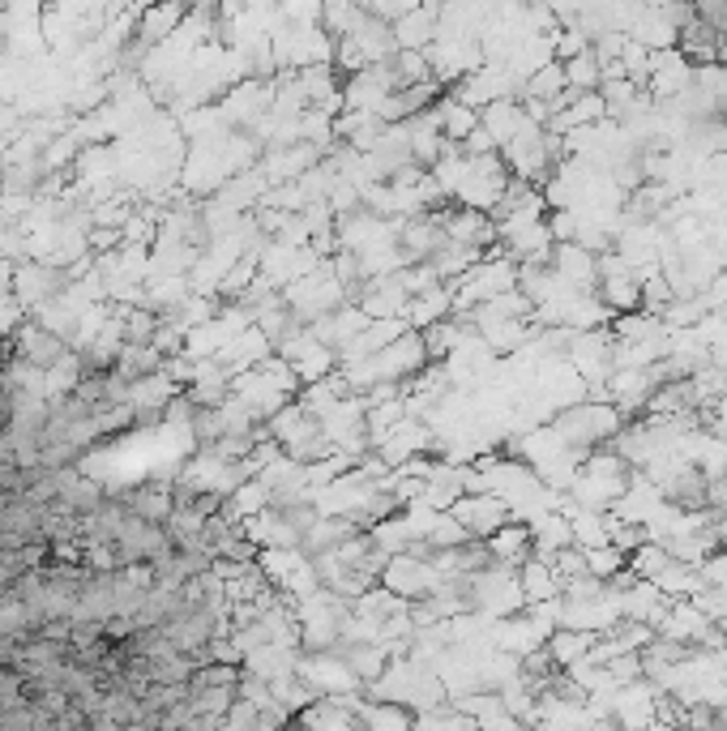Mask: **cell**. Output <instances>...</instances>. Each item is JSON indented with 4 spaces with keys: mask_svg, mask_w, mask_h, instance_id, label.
Instances as JSON below:
<instances>
[{
    "mask_svg": "<svg viewBox=\"0 0 727 731\" xmlns=\"http://www.w3.org/2000/svg\"><path fill=\"white\" fill-rule=\"evenodd\" d=\"M0 197H4V180H0Z\"/></svg>",
    "mask_w": 727,
    "mask_h": 731,
    "instance_id": "cell-12",
    "label": "cell"
},
{
    "mask_svg": "<svg viewBox=\"0 0 727 731\" xmlns=\"http://www.w3.org/2000/svg\"><path fill=\"white\" fill-rule=\"evenodd\" d=\"M449 514L458 518V527L467 531L471 539H488L496 527L509 522V500L505 496H492V492H462Z\"/></svg>",
    "mask_w": 727,
    "mask_h": 731,
    "instance_id": "cell-1",
    "label": "cell"
},
{
    "mask_svg": "<svg viewBox=\"0 0 727 731\" xmlns=\"http://www.w3.org/2000/svg\"><path fill=\"white\" fill-rule=\"evenodd\" d=\"M523 120H527V111H523L518 98H492V103L480 107V125L496 138V146H505L523 129Z\"/></svg>",
    "mask_w": 727,
    "mask_h": 731,
    "instance_id": "cell-6",
    "label": "cell"
},
{
    "mask_svg": "<svg viewBox=\"0 0 727 731\" xmlns=\"http://www.w3.org/2000/svg\"><path fill=\"white\" fill-rule=\"evenodd\" d=\"M586 552V569L595 574V578H612L617 569H625V552L617 547V543H599V547H582Z\"/></svg>",
    "mask_w": 727,
    "mask_h": 731,
    "instance_id": "cell-8",
    "label": "cell"
},
{
    "mask_svg": "<svg viewBox=\"0 0 727 731\" xmlns=\"http://www.w3.org/2000/svg\"><path fill=\"white\" fill-rule=\"evenodd\" d=\"M565 64V82H570V91H599V82H603V64H599V56L586 48L578 56H570V60H561Z\"/></svg>",
    "mask_w": 727,
    "mask_h": 731,
    "instance_id": "cell-7",
    "label": "cell"
},
{
    "mask_svg": "<svg viewBox=\"0 0 727 731\" xmlns=\"http://www.w3.org/2000/svg\"><path fill=\"white\" fill-rule=\"evenodd\" d=\"M484 543H488V552L496 556V565L518 569V565H527V561H531L535 535H531V527H509V522H505V527H496Z\"/></svg>",
    "mask_w": 727,
    "mask_h": 731,
    "instance_id": "cell-3",
    "label": "cell"
},
{
    "mask_svg": "<svg viewBox=\"0 0 727 731\" xmlns=\"http://www.w3.org/2000/svg\"><path fill=\"white\" fill-rule=\"evenodd\" d=\"M548 232H552V240H578V214H574V205L570 210H552L548 214Z\"/></svg>",
    "mask_w": 727,
    "mask_h": 731,
    "instance_id": "cell-10",
    "label": "cell"
},
{
    "mask_svg": "<svg viewBox=\"0 0 727 731\" xmlns=\"http://www.w3.org/2000/svg\"><path fill=\"white\" fill-rule=\"evenodd\" d=\"M719 39H724V35H719L711 22H702V17L684 22L677 31V48L684 51L689 64H711V60L719 56Z\"/></svg>",
    "mask_w": 727,
    "mask_h": 731,
    "instance_id": "cell-5",
    "label": "cell"
},
{
    "mask_svg": "<svg viewBox=\"0 0 727 731\" xmlns=\"http://www.w3.org/2000/svg\"><path fill=\"white\" fill-rule=\"evenodd\" d=\"M462 150H467V154H471V158H480V154H496V138H492V133H488L484 125H476V129H471V133H467V138H462Z\"/></svg>",
    "mask_w": 727,
    "mask_h": 731,
    "instance_id": "cell-11",
    "label": "cell"
},
{
    "mask_svg": "<svg viewBox=\"0 0 727 731\" xmlns=\"http://www.w3.org/2000/svg\"><path fill=\"white\" fill-rule=\"evenodd\" d=\"M441 31V9L436 4H411L394 17V39L398 48H429Z\"/></svg>",
    "mask_w": 727,
    "mask_h": 731,
    "instance_id": "cell-2",
    "label": "cell"
},
{
    "mask_svg": "<svg viewBox=\"0 0 727 731\" xmlns=\"http://www.w3.org/2000/svg\"><path fill=\"white\" fill-rule=\"evenodd\" d=\"M129 514H138L145 522H167L172 509H176V496H172V484H142V487H129L120 492Z\"/></svg>",
    "mask_w": 727,
    "mask_h": 731,
    "instance_id": "cell-4",
    "label": "cell"
},
{
    "mask_svg": "<svg viewBox=\"0 0 727 731\" xmlns=\"http://www.w3.org/2000/svg\"><path fill=\"white\" fill-rule=\"evenodd\" d=\"M360 719H368V723H377V728H407V723H415V715H407V710H398V706H360Z\"/></svg>",
    "mask_w": 727,
    "mask_h": 731,
    "instance_id": "cell-9",
    "label": "cell"
}]
</instances>
